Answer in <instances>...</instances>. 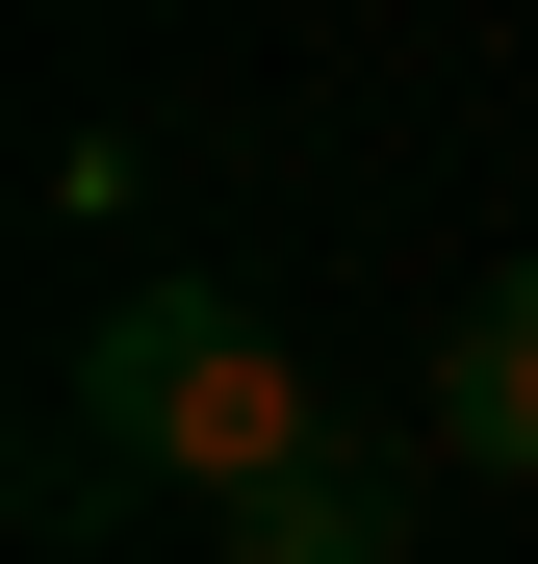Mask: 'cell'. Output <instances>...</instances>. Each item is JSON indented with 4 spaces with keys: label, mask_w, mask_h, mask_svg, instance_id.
<instances>
[{
    "label": "cell",
    "mask_w": 538,
    "mask_h": 564,
    "mask_svg": "<svg viewBox=\"0 0 538 564\" xmlns=\"http://www.w3.org/2000/svg\"><path fill=\"white\" fill-rule=\"evenodd\" d=\"M52 411H103V462H129V488H206V513H256V488L333 436V386L283 359V308H256V282H103Z\"/></svg>",
    "instance_id": "1"
},
{
    "label": "cell",
    "mask_w": 538,
    "mask_h": 564,
    "mask_svg": "<svg viewBox=\"0 0 538 564\" xmlns=\"http://www.w3.org/2000/svg\"><path fill=\"white\" fill-rule=\"evenodd\" d=\"M436 462L538 488V257H513V282H462V334H436Z\"/></svg>",
    "instance_id": "2"
},
{
    "label": "cell",
    "mask_w": 538,
    "mask_h": 564,
    "mask_svg": "<svg viewBox=\"0 0 538 564\" xmlns=\"http://www.w3.org/2000/svg\"><path fill=\"white\" fill-rule=\"evenodd\" d=\"M206 539H231V564H410V462H385V436H308L283 488L206 513Z\"/></svg>",
    "instance_id": "3"
},
{
    "label": "cell",
    "mask_w": 538,
    "mask_h": 564,
    "mask_svg": "<svg viewBox=\"0 0 538 564\" xmlns=\"http://www.w3.org/2000/svg\"><path fill=\"white\" fill-rule=\"evenodd\" d=\"M129 513V462H103V411H26V539H103Z\"/></svg>",
    "instance_id": "4"
}]
</instances>
